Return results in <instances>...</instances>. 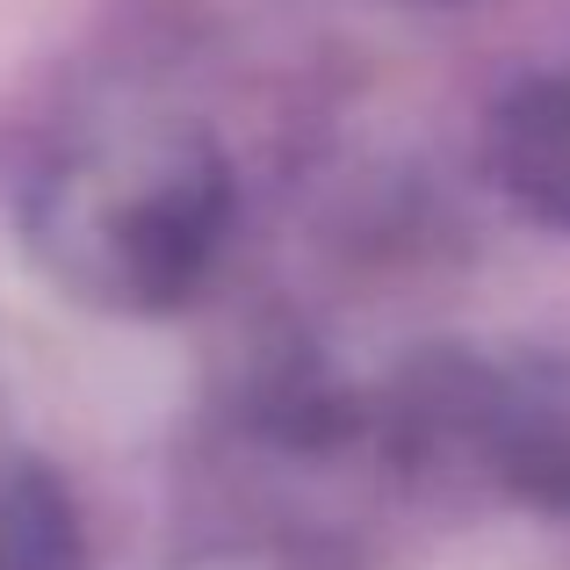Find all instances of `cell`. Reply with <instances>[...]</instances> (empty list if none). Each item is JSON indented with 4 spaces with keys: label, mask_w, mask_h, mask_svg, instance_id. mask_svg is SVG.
I'll use <instances>...</instances> for the list:
<instances>
[{
    "label": "cell",
    "mask_w": 570,
    "mask_h": 570,
    "mask_svg": "<svg viewBox=\"0 0 570 570\" xmlns=\"http://www.w3.org/2000/svg\"><path fill=\"white\" fill-rule=\"evenodd\" d=\"M499 174L520 209L570 224V80H534L499 116Z\"/></svg>",
    "instance_id": "1"
}]
</instances>
